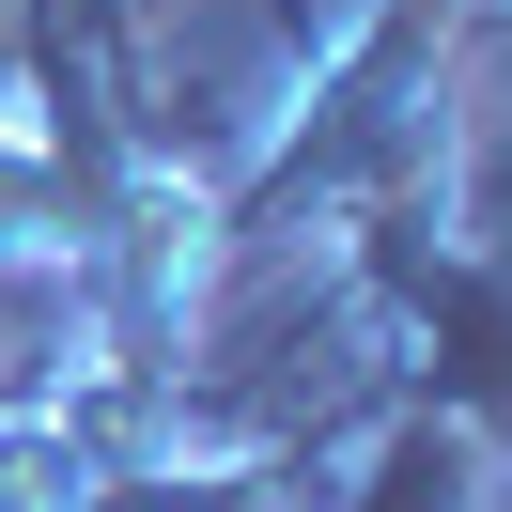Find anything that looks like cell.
Listing matches in <instances>:
<instances>
[{
    "instance_id": "obj_1",
    "label": "cell",
    "mask_w": 512,
    "mask_h": 512,
    "mask_svg": "<svg viewBox=\"0 0 512 512\" xmlns=\"http://www.w3.org/2000/svg\"><path fill=\"white\" fill-rule=\"evenodd\" d=\"M342 249H357V311L388 342V404L466 419L481 466H512V233L481 218V171L342 218Z\"/></svg>"
},
{
    "instance_id": "obj_2",
    "label": "cell",
    "mask_w": 512,
    "mask_h": 512,
    "mask_svg": "<svg viewBox=\"0 0 512 512\" xmlns=\"http://www.w3.org/2000/svg\"><path fill=\"white\" fill-rule=\"evenodd\" d=\"M481 481H497V466H481V435H466V419L388 404L373 435H357V481H342L326 512H481Z\"/></svg>"
}]
</instances>
